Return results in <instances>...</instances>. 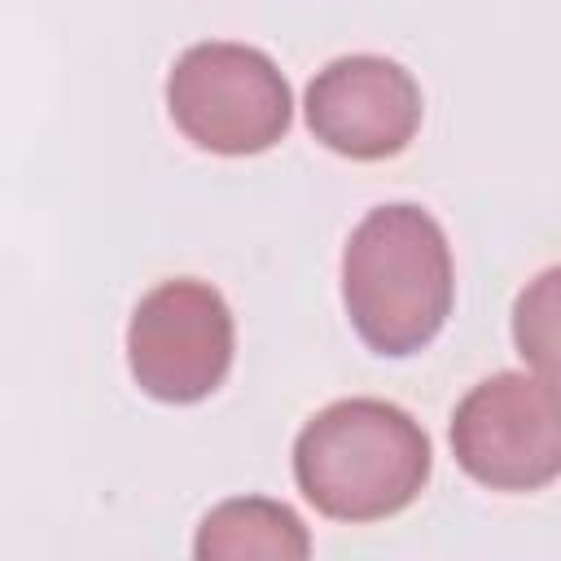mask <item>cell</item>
Wrapping results in <instances>:
<instances>
[{
	"label": "cell",
	"instance_id": "cell-3",
	"mask_svg": "<svg viewBox=\"0 0 561 561\" xmlns=\"http://www.w3.org/2000/svg\"><path fill=\"white\" fill-rule=\"evenodd\" d=\"M167 110L197 149L245 158L285 140L294 123V92L263 48L202 39L171 66Z\"/></svg>",
	"mask_w": 561,
	"mask_h": 561
},
{
	"label": "cell",
	"instance_id": "cell-1",
	"mask_svg": "<svg viewBox=\"0 0 561 561\" xmlns=\"http://www.w3.org/2000/svg\"><path fill=\"white\" fill-rule=\"evenodd\" d=\"M456 267L443 224L412 206H373L342 250V302L359 342L386 359L425 351L451 316Z\"/></svg>",
	"mask_w": 561,
	"mask_h": 561
},
{
	"label": "cell",
	"instance_id": "cell-5",
	"mask_svg": "<svg viewBox=\"0 0 561 561\" xmlns=\"http://www.w3.org/2000/svg\"><path fill=\"white\" fill-rule=\"evenodd\" d=\"M237 324L224 294L206 280L175 276L153 285L127 324V368L158 403H202L232 368Z\"/></svg>",
	"mask_w": 561,
	"mask_h": 561
},
{
	"label": "cell",
	"instance_id": "cell-2",
	"mask_svg": "<svg viewBox=\"0 0 561 561\" xmlns=\"http://www.w3.org/2000/svg\"><path fill=\"white\" fill-rule=\"evenodd\" d=\"M430 434L386 399H337L294 438V482L333 522H386L430 482Z\"/></svg>",
	"mask_w": 561,
	"mask_h": 561
},
{
	"label": "cell",
	"instance_id": "cell-7",
	"mask_svg": "<svg viewBox=\"0 0 561 561\" xmlns=\"http://www.w3.org/2000/svg\"><path fill=\"white\" fill-rule=\"evenodd\" d=\"M193 552L202 561H237V557H280L302 561L311 552V535L302 517L267 495H237L215 504L193 539Z\"/></svg>",
	"mask_w": 561,
	"mask_h": 561
},
{
	"label": "cell",
	"instance_id": "cell-8",
	"mask_svg": "<svg viewBox=\"0 0 561 561\" xmlns=\"http://www.w3.org/2000/svg\"><path fill=\"white\" fill-rule=\"evenodd\" d=\"M513 346L517 355L561 390V263L543 267L513 302Z\"/></svg>",
	"mask_w": 561,
	"mask_h": 561
},
{
	"label": "cell",
	"instance_id": "cell-6",
	"mask_svg": "<svg viewBox=\"0 0 561 561\" xmlns=\"http://www.w3.org/2000/svg\"><path fill=\"white\" fill-rule=\"evenodd\" d=\"M311 136L351 158V162H381L412 145L425 101L412 70L377 53H351L316 70L302 101Z\"/></svg>",
	"mask_w": 561,
	"mask_h": 561
},
{
	"label": "cell",
	"instance_id": "cell-4",
	"mask_svg": "<svg viewBox=\"0 0 561 561\" xmlns=\"http://www.w3.org/2000/svg\"><path fill=\"white\" fill-rule=\"evenodd\" d=\"M456 465L491 491H539L561 478V390L539 373H495L451 412Z\"/></svg>",
	"mask_w": 561,
	"mask_h": 561
}]
</instances>
